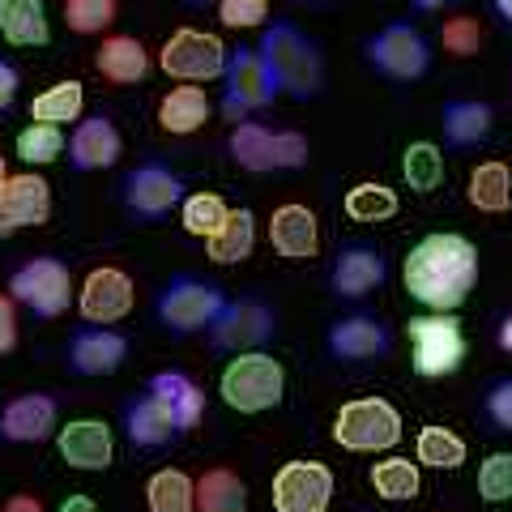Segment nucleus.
Returning a JSON list of instances; mask_svg holds the SVG:
<instances>
[{"label": "nucleus", "instance_id": "obj_1", "mask_svg": "<svg viewBox=\"0 0 512 512\" xmlns=\"http://www.w3.org/2000/svg\"><path fill=\"white\" fill-rule=\"evenodd\" d=\"M402 282L414 303L431 312H457L478 282V248L457 231L423 235L402 265Z\"/></svg>", "mask_w": 512, "mask_h": 512}, {"label": "nucleus", "instance_id": "obj_2", "mask_svg": "<svg viewBox=\"0 0 512 512\" xmlns=\"http://www.w3.org/2000/svg\"><path fill=\"white\" fill-rule=\"evenodd\" d=\"M261 56L274 64L282 90L295 94V99H316L320 86H325V56H320V43L308 39V35H303L299 26H291V22L265 26V35H261Z\"/></svg>", "mask_w": 512, "mask_h": 512}, {"label": "nucleus", "instance_id": "obj_3", "mask_svg": "<svg viewBox=\"0 0 512 512\" xmlns=\"http://www.w3.org/2000/svg\"><path fill=\"white\" fill-rule=\"evenodd\" d=\"M218 393H222V402L239 414H265V410L282 406L286 367L269 355V350H244V355H235L222 367Z\"/></svg>", "mask_w": 512, "mask_h": 512}, {"label": "nucleus", "instance_id": "obj_4", "mask_svg": "<svg viewBox=\"0 0 512 512\" xmlns=\"http://www.w3.org/2000/svg\"><path fill=\"white\" fill-rule=\"evenodd\" d=\"M227 303L231 299H227V291H222L218 282L197 278V274H175L163 291H158L154 316H158V325H163L167 333H175V338H188V333L210 329Z\"/></svg>", "mask_w": 512, "mask_h": 512}, {"label": "nucleus", "instance_id": "obj_5", "mask_svg": "<svg viewBox=\"0 0 512 512\" xmlns=\"http://www.w3.org/2000/svg\"><path fill=\"white\" fill-rule=\"evenodd\" d=\"M227 150H231V158L239 167L256 171V175L299 171V167H308V158H312V146H308L303 133H295V128H265L256 120H244V124L231 128Z\"/></svg>", "mask_w": 512, "mask_h": 512}, {"label": "nucleus", "instance_id": "obj_6", "mask_svg": "<svg viewBox=\"0 0 512 512\" xmlns=\"http://www.w3.org/2000/svg\"><path fill=\"white\" fill-rule=\"evenodd\" d=\"M282 94V82L274 64L261 56V47H235L227 56V73H222V111L231 124H244L248 111L269 107Z\"/></svg>", "mask_w": 512, "mask_h": 512}, {"label": "nucleus", "instance_id": "obj_7", "mask_svg": "<svg viewBox=\"0 0 512 512\" xmlns=\"http://www.w3.org/2000/svg\"><path fill=\"white\" fill-rule=\"evenodd\" d=\"M406 333H410V363L423 380L453 376L466 363V333H461V320L453 312L414 316Z\"/></svg>", "mask_w": 512, "mask_h": 512}, {"label": "nucleus", "instance_id": "obj_8", "mask_svg": "<svg viewBox=\"0 0 512 512\" xmlns=\"http://www.w3.org/2000/svg\"><path fill=\"white\" fill-rule=\"evenodd\" d=\"M333 440L346 453H384L402 440V414L384 397H355L333 414Z\"/></svg>", "mask_w": 512, "mask_h": 512}, {"label": "nucleus", "instance_id": "obj_9", "mask_svg": "<svg viewBox=\"0 0 512 512\" xmlns=\"http://www.w3.org/2000/svg\"><path fill=\"white\" fill-rule=\"evenodd\" d=\"M363 56L380 77H389V82H419L431 69V43L423 30L410 22H389V26H380L376 35H367Z\"/></svg>", "mask_w": 512, "mask_h": 512}, {"label": "nucleus", "instance_id": "obj_10", "mask_svg": "<svg viewBox=\"0 0 512 512\" xmlns=\"http://www.w3.org/2000/svg\"><path fill=\"white\" fill-rule=\"evenodd\" d=\"M9 295L13 303H22L35 316L56 320L60 312H69V299H73L69 265L60 256H30L26 265H18L9 274Z\"/></svg>", "mask_w": 512, "mask_h": 512}, {"label": "nucleus", "instance_id": "obj_11", "mask_svg": "<svg viewBox=\"0 0 512 512\" xmlns=\"http://www.w3.org/2000/svg\"><path fill=\"white\" fill-rule=\"evenodd\" d=\"M227 47H222L218 35L210 30H175V35L163 43V52H158V64H163V73L175 77V82L184 86H201V82H214V77L227 73Z\"/></svg>", "mask_w": 512, "mask_h": 512}, {"label": "nucleus", "instance_id": "obj_12", "mask_svg": "<svg viewBox=\"0 0 512 512\" xmlns=\"http://www.w3.org/2000/svg\"><path fill=\"white\" fill-rule=\"evenodd\" d=\"M184 197V180L163 163H137L120 184L124 210L137 222H163L171 210H180Z\"/></svg>", "mask_w": 512, "mask_h": 512}, {"label": "nucleus", "instance_id": "obj_13", "mask_svg": "<svg viewBox=\"0 0 512 512\" xmlns=\"http://www.w3.org/2000/svg\"><path fill=\"white\" fill-rule=\"evenodd\" d=\"M278 333V312L261 299H231L222 316L210 325V346L214 350H231V355H244V350H261L265 342H274Z\"/></svg>", "mask_w": 512, "mask_h": 512}, {"label": "nucleus", "instance_id": "obj_14", "mask_svg": "<svg viewBox=\"0 0 512 512\" xmlns=\"http://www.w3.org/2000/svg\"><path fill=\"white\" fill-rule=\"evenodd\" d=\"M52 218V184L35 171H18L0 184V239L43 227Z\"/></svg>", "mask_w": 512, "mask_h": 512}, {"label": "nucleus", "instance_id": "obj_15", "mask_svg": "<svg viewBox=\"0 0 512 512\" xmlns=\"http://www.w3.org/2000/svg\"><path fill=\"white\" fill-rule=\"evenodd\" d=\"M133 299H137L133 278L116 265H99L90 269L82 291H77V312H82L86 325H116V320L133 312Z\"/></svg>", "mask_w": 512, "mask_h": 512}, {"label": "nucleus", "instance_id": "obj_16", "mask_svg": "<svg viewBox=\"0 0 512 512\" xmlns=\"http://www.w3.org/2000/svg\"><path fill=\"white\" fill-rule=\"evenodd\" d=\"M333 504V470L325 461H286L274 474L278 512H325Z\"/></svg>", "mask_w": 512, "mask_h": 512}, {"label": "nucleus", "instance_id": "obj_17", "mask_svg": "<svg viewBox=\"0 0 512 512\" xmlns=\"http://www.w3.org/2000/svg\"><path fill=\"white\" fill-rule=\"evenodd\" d=\"M325 350L338 363H372V359H384L393 350V333L380 316L355 312V316H342L329 325Z\"/></svg>", "mask_w": 512, "mask_h": 512}, {"label": "nucleus", "instance_id": "obj_18", "mask_svg": "<svg viewBox=\"0 0 512 512\" xmlns=\"http://www.w3.org/2000/svg\"><path fill=\"white\" fill-rule=\"evenodd\" d=\"M389 278V261L376 244H342L329 269V291L338 299H367Z\"/></svg>", "mask_w": 512, "mask_h": 512}, {"label": "nucleus", "instance_id": "obj_19", "mask_svg": "<svg viewBox=\"0 0 512 512\" xmlns=\"http://www.w3.org/2000/svg\"><path fill=\"white\" fill-rule=\"evenodd\" d=\"M128 359V338L107 325H90V329H77L73 342H69V372L86 376V380H99V376H116Z\"/></svg>", "mask_w": 512, "mask_h": 512}, {"label": "nucleus", "instance_id": "obj_20", "mask_svg": "<svg viewBox=\"0 0 512 512\" xmlns=\"http://www.w3.org/2000/svg\"><path fill=\"white\" fill-rule=\"evenodd\" d=\"M56 448L73 470L99 474L116 457V436H111V427L103 419H69L56 431Z\"/></svg>", "mask_w": 512, "mask_h": 512}, {"label": "nucleus", "instance_id": "obj_21", "mask_svg": "<svg viewBox=\"0 0 512 512\" xmlns=\"http://www.w3.org/2000/svg\"><path fill=\"white\" fill-rule=\"evenodd\" d=\"M120 154H124V137H120V128L111 124V116H90V120H77V128L69 133V167L73 171H107V167H116L120 163Z\"/></svg>", "mask_w": 512, "mask_h": 512}, {"label": "nucleus", "instance_id": "obj_22", "mask_svg": "<svg viewBox=\"0 0 512 512\" xmlns=\"http://www.w3.org/2000/svg\"><path fill=\"white\" fill-rule=\"evenodd\" d=\"M56 419H60V406H56L52 393H22L0 410V440L39 444L56 431Z\"/></svg>", "mask_w": 512, "mask_h": 512}, {"label": "nucleus", "instance_id": "obj_23", "mask_svg": "<svg viewBox=\"0 0 512 512\" xmlns=\"http://www.w3.org/2000/svg\"><path fill=\"white\" fill-rule=\"evenodd\" d=\"M269 244H274V252L282 256V261H312V256L320 252L316 214L299 201L278 205L274 218H269Z\"/></svg>", "mask_w": 512, "mask_h": 512}, {"label": "nucleus", "instance_id": "obj_24", "mask_svg": "<svg viewBox=\"0 0 512 512\" xmlns=\"http://www.w3.org/2000/svg\"><path fill=\"white\" fill-rule=\"evenodd\" d=\"M146 393L158 397V402L167 406V414L175 419V427H180V431H192V427L205 419V393H201V384L192 380L188 372H180V367H171V372H154L146 380Z\"/></svg>", "mask_w": 512, "mask_h": 512}, {"label": "nucleus", "instance_id": "obj_25", "mask_svg": "<svg viewBox=\"0 0 512 512\" xmlns=\"http://www.w3.org/2000/svg\"><path fill=\"white\" fill-rule=\"evenodd\" d=\"M440 124H444V141L453 150H474L491 137L495 111L491 103H478V99H448L440 107Z\"/></svg>", "mask_w": 512, "mask_h": 512}, {"label": "nucleus", "instance_id": "obj_26", "mask_svg": "<svg viewBox=\"0 0 512 512\" xmlns=\"http://www.w3.org/2000/svg\"><path fill=\"white\" fill-rule=\"evenodd\" d=\"M94 69L116 86H137L150 73V52L133 35H107L103 47L94 52Z\"/></svg>", "mask_w": 512, "mask_h": 512}, {"label": "nucleus", "instance_id": "obj_27", "mask_svg": "<svg viewBox=\"0 0 512 512\" xmlns=\"http://www.w3.org/2000/svg\"><path fill=\"white\" fill-rule=\"evenodd\" d=\"M124 431H128V440H133V448H167L180 436V427H175L167 406L150 393L124 402Z\"/></svg>", "mask_w": 512, "mask_h": 512}, {"label": "nucleus", "instance_id": "obj_28", "mask_svg": "<svg viewBox=\"0 0 512 512\" xmlns=\"http://www.w3.org/2000/svg\"><path fill=\"white\" fill-rule=\"evenodd\" d=\"M210 111H214V103L201 86H175L167 99L158 103V124H163V133H171V137H188V133H197V128H205Z\"/></svg>", "mask_w": 512, "mask_h": 512}, {"label": "nucleus", "instance_id": "obj_29", "mask_svg": "<svg viewBox=\"0 0 512 512\" xmlns=\"http://www.w3.org/2000/svg\"><path fill=\"white\" fill-rule=\"evenodd\" d=\"M0 35L13 47H43L52 39L43 0H0Z\"/></svg>", "mask_w": 512, "mask_h": 512}, {"label": "nucleus", "instance_id": "obj_30", "mask_svg": "<svg viewBox=\"0 0 512 512\" xmlns=\"http://www.w3.org/2000/svg\"><path fill=\"white\" fill-rule=\"evenodd\" d=\"M466 197L478 214H508L512 210V171L500 158L491 163H478L470 171V184H466Z\"/></svg>", "mask_w": 512, "mask_h": 512}, {"label": "nucleus", "instance_id": "obj_31", "mask_svg": "<svg viewBox=\"0 0 512 512\" xmlns=\"http://www.w3.org/2000/svg\"><path fill=\"white\" fill-rule=\"evenodd\" d=\"M256 248V214L252 210H231V218L205 239V252H210L214 265H239L248 261Z\"/></svg>", "mask_w": 512, "mask_h": 512}, {"label": "nucleus", "instance_id": "obj_32", "mask_svg": "<svg viewBox=\"0 0 512 512\" xmlns=\"http://www.w3.org/2000/svg\"><path fill=\"white\" fill-rule=\"evenodd\" d=\"M197 512H248L244 478L227 466H214L197 478Z\"/></svg>", "mask_w": 512, "mask_h": 512}, {"label": "nucleus", "instance_id": "obj_33", "mask_svg": "<svg viewBox=\"0 0 512 512\" xmlns=\"http://www.w3.org/2000/svg\"><path fill=\"white\" fill-rule=\"evenodd\" d=\"M82 107H86L82 82H77V77H64V82H56V86H47L43 94H35V103H30V120L64 128L69 120H82Z\"/></svg>", "mask_w": 512, "mask_h": 512}, {"label": "nucleus", "instance_id": "obj_34", "mask_svg": "<svg viewBox=\"0 0 512 512\" xmlns=\"http://www.w3.org/2000/svg\"><path fill=\"white\" fill-rule=\"evenodd\" d=\"M414 457H419V466H427V470H461L470 457V448L457 431L431 423L419 431V440H414Z\"/></svg>", "mask_w": 512, "mask_h": 512}, {"label": "nucleus", "instance_id": "obj_35", "mask_svg": "<svg viewBox=\"0 0 512 512\" xmlns=\"http://www.w3.org/2000/svg\"><path fill=\"white\" fill-rule=\"evenodd\" d=\"M150 512H197V483L184 470H158L146 483Z\"/></svg>", "mask_w": 512, "mask_h": 512}, {"label": "nucleus", "instance_id": "obj_36", "mask_svg": "<svg viewBox=\"0 0 512 512\" xmlns=\"http://www.w3.org/2000/svg\"><path fill=\"white\" fill-rule=\"evenodd\" d=\"M402 175L414 192H436L444 184V150L436 141H410L406 154H402Z\"/></svg>", "mask_w": 512, "mask_h": 512}, {"label": "nucleus", "instance_id": "obj_37", "mask_svg": "<svg viewBox=\"0 0 512 512\" xmlns=\"http://www.w3.org/2000/svg\"><path fill=\"white\" fill-rule=\"evenodd\" d=\"M372 487L380 500H389V504H406L419 495L423 487V478H419V466L406 457H389V461H376L372 466Z\"/></svg>", "mask_w": 512, "mask_h": 512}, {"label": "nucleus", "instance_id": "obj_38", "mask_svg": "<svg viewBox=\"0 0 512 512\" xmlns=\"http://www.w3.org/2000/svg\"><path fill=\"white\" fill-rule=\"evenodd\" d=\"M231 218V205L218 197V192H192L180 205V227L192 235V239H210L222 222Z\"/></svg>", "mask_w": 512, "mask_h": 512}, {"label": "nucleus", "instance_id": "obj_39", "mask_svg": "<svg viewBox=\"0 0 512 512\" xmlns=\"http://www.w3.org/2000/svg\"><path fill=\"white\" fill-rule=\"evenodd\" d=\"M402 210V201H397V192L389 184H376V180H363L346 192V214L355 222H384Z\"/></svg>", "mask_w": 512, "mask_h": 512}, {"label": "nucleus", "instance_id": "obj_40", "mask_svg": "<svg viewBox=\"0 0 512 512\" xmlns=\"http://www.w3.org/2000/svg\"><path fill=\"white\" fill-rule=\"evenodd\" d=\"M13 146H18V158L26 167H47V163H56V158L64 154V133L56 124H35L30 120Z\"/></svg>", "mask_w": 512, "mask_h": 512}, {"label": "nucleus", "instance_id": "obj_41", "mask_svg": "<svg viewBox=\"0 0 512 512\" xmlns=\"http://www.w3.org/2000/svg\"><path fill=\"white\" fill-rule=\"evenodd\" d=\"M120 0H64V22L73 35H103L116 22Z\"/></svg>", "mask_w": 512, "mask_h": 512}, {"label": "nucleus", "instance_id": "obj_42", "mask_svg": "<svg viewBox=\"0 0 512 512\" xmlns=\"http://www.w3.org/2000/svg\"><path fill=\"white\" fill-rule=\"evenodd\" d=\"M478 495L487 504H508L512 500V453H491L478 466Z\"/></svg>", "mask_w": 512, "mask_h": 512}, {"label": "nucleus", "instance_id": "obj_43", "mask_svg": "<svg viewBox=\"0 0 512 512\" xmlns=\"http://www.w3.org/2000/svg\"><path fill=\"white\" fill-rule=\"evenodd\" d=\"M440 43H444L448 56L470 60V56H478V47H483V22L478 18H448L440 26Z\"/></svg>", "mask_w": 512, "mask_h": 512}, {"label": "nucleus", "instance_id": "obj_44", "mask_svg": "<svg viewBox=\"0 0 512 512\" xmlns=\"http://www.w3.org/2000/svg\"><path fill=\"white\" fill-rule=\"evenodd\" d=\"M265 18H269V0H218V22L227 30L265 26Z\"/></svg>", "mask_w": 512, "mask_h": 512}, {"label": "nucleus", "instance_id": "obj_45", "mask_svg": "<svg viewBox=\"0 0 512 512\" xmlns=\"http://www.w3.org/2000/svg\"><path fill=\"white\" fill-rule=\"evenodd\" d=\"M483 414L491 419L495 431H508V436H512V376H500V380L487 384V393H483Z\"/></svg>", "mask_w": 512, "mask_h": 512}, {"label": "nucleus", "instance_id": "obj_46", "mask_svg": "<svg viewBox=\"0 0 512 512\" xmlns=\"http://www.w3.org/2000/svg\"><path fill=\"white\" fill-rule=\"evenodd\" d=\"M18 346V303L13 295H0V355Z\"/></svg>", "mask_w": 512, "mask_h": 512}, {"label": "nucleus", "instance_id": "obj_47", "mask_svg": "<svg viewBox=\"0 0 512 512\" xmlns=\"http://www.w3.org/2000/svg\"><path fill=\"white\" fill-rule=\"evenodd\" d=\"M18 86H22V73H18V64L0 56V116L13 107V99H18Z\"/></svg>", "mask_w": 512, "mask_h": 512}, {"label": "nucleus", "instance_id": "obj_48", "mask_svg": "<svg viewBox=\"0 0 512 512\" xmlns=\"http://www.w3.org/2000/svg\"><path fill=\"white\" fill-rule=\"evenodd\" d=\"M495 346H500L504 355H512V312H504L500 325H495Z\"/></svg>", "mask_w": 512, "mask_h": 512}, {"label": "nucleus", "instance_id": "obj_49", "mask_svg": "<svg viewBox=\"0 0 512 512\" xmlns=\"http://www.w3.org/2000/svg\"><path fill=\"white\" fill-rule=\"evenodd\" d=\"M5 512H43V504L35 500V495H26V491H22V495H13V500L5 504Z\"/></svg>", "mask_w": 512, "mask_h": 512}, {"label": "nucleus", "instance_id": "obj_50", "mask_svg": "<svg viewBox=\"0 0 512 512\" xmlns=\"http://www.w3.org/2000/svg\"><path fill=\"white\" fill-rule=\"evenodd\" d=\"M60 512H99V504H94L90 495H69V500L60 504Z\"/></svg>", "mask_w": 512, "mask_h": 512}, {"label": "nucleus", "instance_id": "obj_51", "mask_svg": "<svg viewBox=\"0 0 512 512\" xmlns=\"http://www.w3.org/2000/svg\"><path fill=\"white\" fill-rule=\"evenodd\" d=\"M410 5L419 9V13H440L444 5H453V0H410Z\"/></svg>", "mask_w": 512, "mask_h": 512}, {"label": "nucleus", "instance_id": "obj_52", "mask_svg": "<svg viewBox=\"0 0 512 512\" xmlns=\"http://www.w3.org/2000/svg\"><path fill=\"white\" fill-rule=\"evenodd\" d=\"M491 9H495V18L512 26V0H491Z\"/></svg>", "mask_w": 512, "mask_h": 512}, {"label": "nucleus", "instance_id": "obj_53", "mask_svg": "<svg viewBox=\"0 0 512 512\" xmlns=\"http://www.w3.org/2000/svg\"><path fill=\"white\" fill-rule=\"evenodd\" d=\"M9 180V171H5V154H0V184H5Z\"/></svg>", "mask_w": 512, "mask_h": 512}, {"label": "nucleus", "instance_id": "obj_54", "mask_svg": "<svg viewBox=\"0 0 512 512\" xmlns=\"http://www.w3.org/2000/svg\"><path fill=\"white\" fill-rule=\"evenodd\" d=\"M188 5H218V0H188Z\"/></svg>", "mask_w": 512, "mask_h": 512}, {"label": "nucleus", "instance_id": "obj_55", "mask_svg": "<svg viewBox=\"0 0 512 512\" xmlns=\"http://www.w3.org/2000/svg\"><path fill=\"white\" fill-rule=\"evenodd\" d=\"M299 5H325V0H299Z\"/></svg>", "mask_w": 512, "mask_h": 512}, {"label": "nucleus", "instance_id": "obj_56", "mask_svg": "<svg viewBox=\"0 0 512 512\" xmlns=\"http://www.w3.org/2000/svg\"><path fill=\"white\" fill-rule=\"evenodd\" d=\"M508 90H512V73H508Z\"/></svg>", "mask_w": 512, "mask_h": 512}]
</instances>
